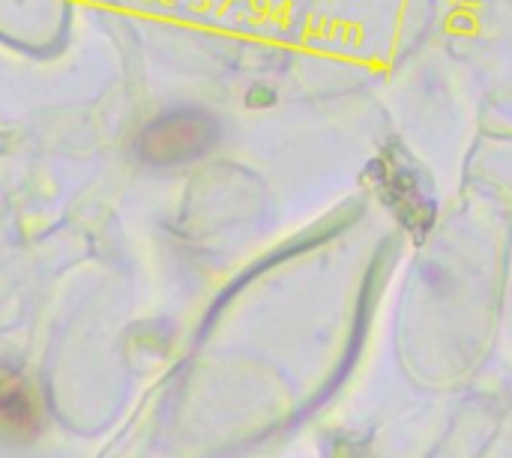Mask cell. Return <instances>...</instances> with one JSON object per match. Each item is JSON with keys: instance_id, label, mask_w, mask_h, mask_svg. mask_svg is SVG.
<instances>
[{"instance_id": "6da1fadb", "label": "cell", "mask_w": 512, "mask_h": 458, "mask_svg": "<svg viewBox=\"0 0 512 458\" xmlns=\"http://www.w3.org/2000/svg\"><path fill=\"white\" fill-rule=\"evenodd\" d=\"M219 144V120L198 105H177L147 120L135 135V156L147 165H186Z\"/></svg>"}, {"instance_id": "7a4b0ae2", "label": "cell", "mask_w": 512, "mask_h": 458, "mask_svg": "<svg viewBox=\"0 0 512 458\" xmlns=\"http://www.w3.org/2000/svg\"><path fill=\"white\" fill-rule=\"evenodd\" d=\"M0 420L9 426H18L21 432H27V426L36 420L27 384L12 372L0 366Z\"/></svg>"}]
</instances>
